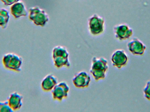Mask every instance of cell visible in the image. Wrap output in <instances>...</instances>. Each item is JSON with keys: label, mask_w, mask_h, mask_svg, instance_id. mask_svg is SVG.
I'll return each mask as SVG.
<instances>
[{"label": "cell", "mask_w": 150, "mask_h": 112, "mask_svg": "<svg viewBox=\"0 0 150 112\" xmlns=\"http://www.w3.org/2000/svg\"><path fill=\"white\" fill-rule=\"evenodd\" d=\"M108 69V61L104 57L94 56L92 59L90 73L96 82L105 78Z\"/></svg>", "instance_id": "obj_1"}, {"label": "cell", "mask_w": 150, "mask_h": 112, "mask_svg": "<svg viewBox=\"0 0 150 112\" xmlns=\"http://www.w3.org/2000/svg\"><path fill=\"white\" fill-rule=\"evenodd\" d=\"M52 56L54 64L57 68H70L71 63L69 61V52L65 46H55L53 49Z\"/></svg>", "instance_id": "obj_2"}, {"label": "cell", "mask_w": 150, "mask_h": 112, "mask_svg": "<svg viewBox=\"0 0 150 112\" xmlns=\"http://www.w3.org/2000/svg\"><path fill=\"white\" fill-rule=\"evenodd\" d=\"M2 63L5 68L18 72L22 70L23 59L17 54L8 53L4 55Z\"/></svg>", "instance_id": "obj_3"}, {"label": "cell", "mask_w": 150, "mask_h": 112, "mask_svg": "<svg viewBox=\"0 0 150 112\" xmlns=\"http://www.w3.org/2000/svg\"><path fill=\"white\" fill-rule=\"evenodd\" d=\"M29 18L35 25L42 27L45 26L49 21L47 13L38 7H33L29 9Z\"/></svg>", "instance_id": "obj_4"}, {"label": "cell", "mask_w": 150, "mask_h": 112, "mask_svg": "<svg viewBox=\"0 0 150 112\" xmlns=\"http://www.w3.org/2000/svg\"><path fill=\"white\" fill-rule=\"evenodd\" d=\"M88 24L89 31L93 36H99L105 31V19L98 14H94L88 18Z\"/></svg>", "instance_id": "obj_5"}, {"label": "cell", "mask_w": 150, "mask_h": 112, "mask_svg": "<svg viewBox=\"0 0 150 112\" xmlns=\"http://www.w3.org/2000/svg\"><path fill=\"white\" fill-rule=\"evenodd\" d=\"M114 33L116 39L124 41L129 39L133 36L134 31L127 24H121L115 25L113 28Z\"/></svg>", "instance_id": "obj_6"}, {"label": "cell", "mask_w": 150, "mask_h": 112, "mask_svg": "<svg viewBox=\"0 0 150 112\" xmlns=\"http://www.w3.org/2000/svg\"><path fill=\"white\" fill-rule=\"evenodd\" d=\"M69 90V86L66 82H61L57 84L52 90L53 99L61 102L67 98Z\"/></svg>", "instance_id": "obj_7"}, {"label": "cell", "mask_w": 150, "mask_h": 112, "mask_svg": "<svg viewBox=\"0 0 150 112\" xmlns=\"http://www.w3.org/2000/svg\"><path fill=\"white\" fill-rule=\"evenodd\" d=\"M111 61L113 67L121 69L128 64V56L124 50L118 49L113 53L111 56Z\"/></svg>", "instance_id": "obj_8"}, {"label": "cell", "mask_w": 150, "mask_h": 112, "mask_svg": "<svg viewBox=\"0 0 150 112\" xmlns=\"http://www.w3.org/2000/svg\"><path fill=\"white\" fill-rule=\"evenodd\" d=\"M129 51L135 56H143L147 50L145 44L137 38H134L127 44Z\"/></svg>", "instance_id": "obj_9"}, {"label": "cell", "mask_w": 150, "mask_h": 112, "mask_svg": "<svg viewBox=\"0 0 150 112\" xmlns=\"http://www.w3.org/2000/svg\"><path fill=\"white\" fill-rule=\"evenodd\" d=\"M91 77L86 71H80L75 75L73 82L75 87L79 89L87 88L90 85Z\"/></svg>", "instance_id": "obj_10"}, {"label": "cell", "mask_w": 150, "mask_h": 112, "mask_svg": "<svg viewBox=\"0 0 150 112\" xmlns=\"http://www.w3.org/2000/svg\"><path fill=\"white\" fill-rule=\"evenodd\" d=\"M23 97L18 92H12L10 95L8 101L11 108L14 111H18L23 106Z\"/></svg>", "instance_id": "obj_11"}, {"label": "cell", "mask_w": 150, "mask_h": 112, "mask_svg": "<svg viewBox=\"0 0 150 112\" xmlns=\"http://www.w3.org/2000/svg\"><path fill=\"white\" fill-rule=\"evenodd\" d=\"M10 10L11 15L15 18L26 16L28 15L27 10L22 2H18L12 4Z\"/></svg>", "instance_id": "obj_12"}, {"label": "cell", "mask_w": 150, "mask_h": 112, "mask_svg": "<svg viewBox=\"0 0 150 112\" xmlns=\"http://www.w3.org/2000/svg\"><path fill=\"white\" fill-rule=\"evenodd\" d=\"M58 79L52 74H49L45 77L41 82V89L45 92H50L58 84Z\"/></svg>", "instance_id": "obj_13"}, {"label": "cell", "mask_w": 150, "mask_h": 112, "mask_svg": "<svg viewBox=\"0 0 150 112\" xmlns=\"http://www.w3.org/2000/svg\"><path fill=\"white\" fill-rule=\"evenodd\" d=\"M10 19L8 11L6 9H0V26L2 29H5L7 27Z\"/></svg>", "instance_id": "obj_14"}, {"label": "cell", "mask_w": 150, "mask_h": 112, "mask_svg": "<svg viewBox=\"0 0 150 112\" xmlns=\"http://www.w3.org/2000/svg\"><path fill=\"white\" fill-rule=\"evenodd\" d=\"M14 112L10 106L8 100L3 102H0V112Z\"/></svg>", "instance_id": "obj_15"}, {"label": "cell", "mask_w": 150, "mask_h": 112, "mask_svg": "<svg viewBox=\"0 0 150 112\" xmlns=\"http://www.w3.org/2000/svg\"><path fill=\"white\" fill-rule=\"evenodd\" d=\"M143 93L145 98L150 101V80L146 83L143 89Z\"/></svg>", "instance_id": "obj_16"}, {"label": "cell", "mask_w": 150, "mask_h": 112, "mask_svg": "<svg viewBox=\"0 0 150 112\" xmlns=\"http://www.w3.org/2000/svg\"><path fill=\"white\" fill-rule=\"evenodd\" d=\"M4 4L6 6L12 5L16 3L19 1L20 0H1Z\"/></svg>", "instance_id": "obj_17"}]
</instances>
